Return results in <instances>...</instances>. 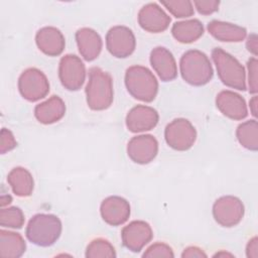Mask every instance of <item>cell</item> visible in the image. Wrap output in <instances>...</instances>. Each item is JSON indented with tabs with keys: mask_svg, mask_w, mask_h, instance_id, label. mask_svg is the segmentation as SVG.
<instances>
[{
	"mask_svg": "<svg viewBox=\"0 0 258 258\" xmlns=\"http://www.w3.org/2000/svg\"><path fill=\"white\" fill-rule=\"evenodd\" d=\"M86 97L87 104L92 110L102 111L109 108L114 99L111 76L100 68H91L86 87Z\"/></svg>",
	"mask_w": 258,
	"mask_h": 258,
	"instance_id": "cell-1",
	"label": "cell"
},
{
	"mask_svg": "<svg viewBox=\"0 0 258 258\" xmlns=\"http://www.w3.org/2000/svg\"><path fill=\"white\" fill-rule=\"evenodd\" d=\"M61 234L60 220L51 214H37L33 216L25 230L29 242L40 247H48L54 244Z\"/></svg>",
	"mask_w": 258,
	"mask_h": 258,
	"instance_id": "cell-2",
	"label": "cell"
},
{
	"mask_svg": "<svg viewBox=\"0 0 258 258\" xmlns=\"http://www.w3.org/2000/svg\"><path fill=\"white\" fill-rule=\"evenodd\" d=\"M179 70L182 79L192 86L208 84L214 75L209 57L201 50L190 49L185 51L179 60Z\"/></svg>",
	"mask_w": 258,
	"mask_h": 258,
	"instance_id": "cell-3",
	"label": "cell"
},
{
	"mask_svg": "<svg viewBox=\"0 0 258 258\" xmlns=\"http://www.w3.org/2000/svg\"><path fill=\"white\" fill-rule=\"evenodd\" d=\"M125 86L133 98L142 102H152L158 92L155 76L142 66H132L127 69Z\"/></svg>",
	"mask_w": 258,
	"mask_h": 258,
	"instance_id": "cell-4",
	"label": "cell"
},
{
	"mask_svg": "<svg viewBox=\"0 0 258 258\" xmlns=\"http://www.w3.org/2000/svg\"><path fill=\"white\" fill-rule=\"evenodd\" d=\"M212 58L223 84L239 91L246 90L245 69L234 56L222 48L216 47L212 50Z\"/></svg>",
	"mask_w": 258,
	"mask_h": 258,
	"instance_id": "cell-5",
	"label": "cell"
},
{
	"mask_svg": "<svg viewBox=\"0 0 258 258\" xmlns=\"http://www.w3.org/2000/svg\"><path fill=\"white\" fill-rule=\"evenodd\" d=\"M164 138L171 148L184 151L189 149L196 142L197 131L187 119L177 118L165 127Z\"/></svg>",
	"mask_w": 258,
	"mask_h": 258,
	"instance_id": "cell-6",
	"label": "cell"
},
{
	"mask_svg": "<svg viewBox=\"0 0 258 258\" xmlns=\"http://www.w3.org/2000/svg\"><path fill=\"white\" fill-rule=\"evenodd\" d=\"M20 95L27 101L35 102L43 99L49 92V83L45 75L35 68L25 70L18 79Z\"/></svg>",
	"mask_w": 258,
	"mask_h": 258,
	"instance_id": "cell-7",
	"label": "cell"
},
{
	"mask_svg": "<svg viewBox=\"0 0 258 258\" xmlns=\"http://www.w3.org/2000/svg\"><path fill=\"white\" fill-rule=\"evenodd\" d=\"M244 205L242 201L234 196L219 198L213 206V216L216 222L223 227H234L244 217Z\"/></svg>",
	"mask_w": 258,
	"mask_h": 258,
	"instance_id": "cell-8",
	"label": "cell"
},
{
	"mask_svg": "<svg viewBox=\"0 0 258 258\" xmlns=\"http://www.w3.org/2000/svg\"><path fill=\"white\" fill-rule=\"evenodd\" d=\"M58 77L61 85L69 91H78L86 80V68L82 59L75 54L61 57L58 66Z\"/></svg>",
	"mask_w": 258,
	"mask_h": 258,
	"instance_id": "cell-9",
	"label": "cell"
},
{
	"mask_svg": "<svg viewBox=\"0 0 258 258\" xmlns=\"http://www.w3.org/2000/svg\"><path fill=\"white\" fill-rule=\"evenodd\" d=\"M106 46L113 56L124 58L133 53L136 39L130 28L117 25L110 28L107 32Z\"/></svg>",
	"mask_w": 258,
	"mask_h": 258,
	"instance_id": "cell-10",
	"label": "cell"
},
{
	"mask_svg": "<svg viewBox=\"0 0 258 258\" xmlns=\"http://www.w3.org/2000/svg\"><path fill=\"white\" fill-rule=\"evenodd\" d=\"M152 229L144 221H133L121 232L123 245L132 252H139L152 239Z\"/></svg>",
	"mask_w": 258,
	"mask_h": 258,
	"instance_id": "cell-11",
	"label": "cell"
},
{
	"mask_svg": "<svg viewBox=\"0 0 258 258\" xmlns=\"http://www.w3.org/2000/svg\"><path fill=\"white\" fill-rule=\"evenodd\" d=\"M158 152V142L152 135H138L130 139L127 144L128 156L136 163L147 164Z\"/></svg>",
	"mask_w": 258,
	"mask_h": 258,
	"instance_id": "cell-12",
	"label": "cell"
},
{
	"mask_svg": "<svg viewBox=\"0 0 258 258\" xmlns=\"http://www.w3.org/2000/svg\"><path fill=\"white\" fill-rule=\"evenodd\" d=\"M138 23L142 29L148 32L158 33L168 28L170 17L156 3H148L140 9Z\"/></svg>",
	"mask_w": 258,
	"mask_h": 258,
	"instance_id": "cell-13",
	"label": "cell"
},
{
	"mask_svg": "<svg viewBox=\"0 0 258 258\" xmlns=\"http://www.w3.org/2000/svg\"><path fill=\"white\" fill-rule=\"evenodd\" d=\"M158 119L159 116L155 109L145 105H137L128 112L126 126L133 133L144 132L153 129L157 125Z\"/></svg>",
	"mask_w": 258,
	"mask_h": 258,
	"instance_id": "cell-14",
	"label": "cell"
},
{
	"mask_svg": "<svg viewBox=\"0 0 258 258\" xmlns=\"http://www.w3.org/2000/svg\"><path fill=\"white\" fill-rule=\"evenodd\" d=\"M102 219L111 226H119L124 224L130 216L129 203L117 196L106 198L100 207Z\"/></svg>",
	"mask_w": 258,
	"mask_h": 258,
	"instance_id": "cell-15",
	"label": "cell"
},
{
	"mask_svg": "<svg viewBox=\"0 0 258 258\" xmlns=\"http://www.w3.org/2000/svg\"><path fill=\"white\" fill-rule=\"evenodd\" d=\"M216 105L223 115L233 120H242L248 115L244 98L232 91L220 92L216 98Z\"/></svg>",
	"mask_w": 258,
	"mask_h": 258,
	"instance_id": "cell-16",
	"label": "cell"
},
{
	"mask_svg": "<svg viewBox=\"0 0 258 258\" xmlns=\"http://www.w3.org/2000/svg\"><path fill=\"white\" fill-rule=\"evenodd\" d=\"M150 63L163 82L172 81L177 76L175 59L172 53L163 46H157L151 50Z\"/></svg>",
	"mask_w": 258,
	"mask_h": 258,
	"instance_id": "cell-17",
	"label": "cell"
},
{
	"mask_svg": "<svg viewBox=\"0 0 258 258\" xmlns=\"http://www.w3.org/2000/svg\"><path fill=\"white\" fill-rule=\"evenodd\" d=\"M35 42L39 50L48 56L59 55L66 45L64 37L59 29L53 26L40 28L35 35Z\"/></svg>",
	"mask_w": 258,
	"mask_h": 258,
	"instance_id": "cell-18",
	"label": "cell"
},
{
	"mask_svg": "<svg viewBox=\"0 0 258 258\" xmlns=\"http://www.w3.org/2000/svg\"><path fill=\"white\" fill-rule=\"evenodd\" d=\"M76 40L79 52L84 59L92 61L99 56L103 43L97 31L92 28L83 27L76 32Z\"/></svg>",
	"mask_w": 258,
	"mask_h": 258,
	"instance_id": "cell-19",
	"label": "cell"
},
{
	"mask_svg": "<svg viewBox=\"0 0 258 258\" xmlns=\"http://www.w3.org/2000/svg\"><path fill=\"white\" fill-rule=\"evenodd\" d=\"M66 113V104L58 96H51L46 101L36 105L34 116L42 124H52L60 120Z\"/></svg>",
	"mask_w": 258,
	"mask_h": 258,
	"instance_id": "cell-20",
	"label": "cell"
},
{
	"mask_svg": "<svg viewBox=\"0 0 258 258\" xmlns=\"http://www.w3.org/2000/svg\"><path fill=\"white\" fill-rule=\"evenodd\" d=\"M208 30L216 39L225 42H240L247 35L244 27L220 20L211 21L208 24Z\"/></svg>",
	"mask_w": 258,
	"mask_h": 258,
	"instance_id": "cell-21",
	"label": "cell"
},
{
	"mask_svg": "<svg viewBox=\"0 0 258 258\" xmlns=\"http://www.w3.org/2000/svg\"><path fill=\"white\" fill-rule=\"evenodd\" d=\"M7 181L12 191L21 198L29 197L34 187L31 173L24 167H14L7 175Z\"/></svg>",
	"mask_w": 258,
	"mask_h": 258,
	"instance_id": "cell-22",
	"label": "cell"
},
{
	"mask_svg": "<svg viewBox=\"0 0 258 258\" xmlns=\"http://www.w3.org/2000/svg\"><path fill=\"white\" fill-rule=\"evenodd\" d=\"M26 244L23 237L15 232L0 231V256L3 258H18L23 255Z\"/></svg>",
	"mask_w": 258,
	"mask_h": 258,
	"instance_id": "cell-23",
	"label": "cell"
},
{
	"mask_svg": "<svg viewBox=\"0 0 258 258\" xmlns=\"http://www.w3.org/2000/svg\"><path fill=\"white\" fill-rule=\"evenodd\" d=\"M171 33L178 42L190 43L203 35L204 25L198 19L183 20L172 25Z\"/></svg>",
	"mask_w": 258,
	"mask_h": 258,
	"instance_id": "cell-24",
	"label": "cell"
},
{
	"mask_svg": "<svg viewBox=\"0 0 258 258\" xmlns=\"http://www.w3.org/2000/svg\"><path fill=\"white\" fill-rule=\"evenodd\" d=\"M239 143L246 149L256 151L258 149V123L256 120H249L241 123L236 131Z\"/></svg>",
	"mask_w": 258,
	"mask_h": 258,
	"instance_id": "cell-25",
	"label": "cell"
},
{
	"mask_svg": "<svg viewBox=\"0 0 258 258\" xmlns=\"http://www.w3.org/2000/svg\"><path fill=\"white\" fill-rule=\"evenodd\" d=\"M87 258H106L116 257V252L113 245L102 238L91 241L86 250Z\"/></svg>",
	"mask_w": 258,
	"mask_h": 258,
	"instance_id": "cell-26",
	"label": "cell"
},
{
	"mask_svg": "<svg viewBox=\"0 0 258 258\" xmlns=\"http://www.w3.org/2000/svg\"><path fill=\"white\" fill-rule=\"evenodd\" d=\"M24 224V215L17 207L2 208L0 211V225L4 228L20 229Z\"/></svg>",
	"mask_w": 258,
	"mask_h": 258,
	"instance_id": "cell-27",
	"label": "cell"
},
{
	"mask_svg": "<svg viewBox=\"0 0 258 258\" xmlns=\"http://www.w3.org/2000/svg\"><path fill=\"white\" fill-rule=\"evenodd\" d=\"M161 4L176 18L189 17L194 14L192 2L188 0L161 1Z\"/></svg>",
	"mask_w": 258,
	"mask_h": 258,
	"instance_id": "cell-28",
	"label": "cell"
},
{
	"mask_svg": "<svg viewBox=\"0 0 258 258\" xmlns=\"http://www.w3.org/2000/svg\"><path fill=\"white\" fill-rule=\"evenodd\" d=\"M144 258H155V257H173L172 249L164 243H154L146 249L142 255Z\"/></svg>",
	"mask_w": 258,
	"mask_h": 258,
	"instance_id": "cell-29",
	"label": "cell"
},
{
	"mask_svg": "<svg viewBox=\"0 0 258 258\" xmlns=\"http://www.w3.org/2000/svg\"><path fill=\"white\" fill-rule=\"evenodd\" d=\"M248 69V87L251 94H256L258 91V60L256 57H251L247 62Z\"/></svg>",
	"mask_w": 258,
	"mask_h": 258,
	"instance_id": "cell-30",
	"label": "cell"
},
{
	"mask_svg": "<svg viewBox=\"0 0 258 258\" xmlns=\"http://www.w3.org/2000/svg\"><path fill=\"white\" fill-rule=\"evenodd\" d=\"M0 136H1L0 137V151L2 154H4L16 147L17 142L14 138V135L12 134V132L9 129L2 128Z\"/></svg>",
	"mask_w": 258,
	"mask_h": 258,
	"instance_id": "cell-31",
	"label": "cell"
},
{
	"mask_svg": "<svg viewBox=\"0 0 258 258\" xmlns=\"http://www.w3.org/2000/svg\"><path fill=\"white\" fill-rule=\"evenodd\" d=\"M194 5L199 11V13L204 15H209L216 12L219 9L220 2L217 0H207V1H194Z\"/></svg>",
	"mask_w": 258,
	"mask_h": 258,
	"instance_id": "cell-32",
	"label": "cell"
},
{
	"mask_svg": "<svg viewBox=\"0 0 258 258\" xmlns=\"http://www.w3.org/2000/svg\"><path fill=\"white\" fill-rule=\"evenodd\" d=\"M181 257L182 258H202V257H207V254L199 247L189 246L183 250Z\"/></svg>",
	"mask_w": 258,
	"mask_h": 258,
	"instance_id": "cell-33",
	"label": "cell"
},
{
	"mask_svg": "<svg viewBox=\"0 0 258 258\" xmlns=\"http://www.w3.org/2000/svg\"><path fill=\"white\" fill-rule=\"evenodd\" d=\"M246 256L248 258H258V239L253 237L247 244Z\"/></svg>",
	"mask_w": 258,
	"mask_h": 258,
	"instance_id": "cell-34",
	"label": "cell"
},
{
	"mask_svg": "<svg viewBox=\"0 0 258 258\" xmlns=\"http://www.w3.org/2000/svg\"><path fill=\"white\" fill-rule=\"evenodd\" d=\"M247 49L254 54V57L257 55V36L256 34H251L249 35L248 39H247V43H246Z\"/></svg>",
	"mask_w": 258,
	"mask_h": 258,
	"instance_id": "cell-35",
	"label": "cell"
},
{
	"mask_svg": "<svg viewBox=\"0 0 258 258\" xmlns=\"http://www.w3.org/2000/svg\"><path fill=\"white\" fill-rule=\"evenodd\" d=\"M257 104H258V99H257V96L254 95L250 100V111L254 117H257Z\"/></svg>",
	"mask_w": 258,
	"mask_h": 258,
	"instance_id": "cell-36",
	"label": "cell"
},
{
	"mask_svg": "<svg viewBox=\"0 0 258 258\" xmlns=\"http://www.w3.org/2000/svg\"><path fill=\"white\" fill-rule=\"evenodd\" d=\"M0 204H1V207L3 208L4 206L6 205H9L11 202H12V198L9 196V195H3L1 196V199H0Z\"/></svg>",
	"mask_w": 258,
	"mask_h": 258,
	"instance_id": "cell-37",
	"label": "cell"
},
{
	"mask_svg": "<svg viewBox=\"0 0 258 258\" xmlns=\"http://www.w3.org/2000/svg\"><path fill=\"white\" fill-rule=\"evenodd\" d=\"M225 257V256H229V257H233V255L232 254H230V253H227V252H219V253H216L215 255H214V257Z\"/></svg>",
	"mask_w": 258,
	"mask_h": 258,
	"instance_id": "cell-38",
	"label": "cell"
}]
</instances>
